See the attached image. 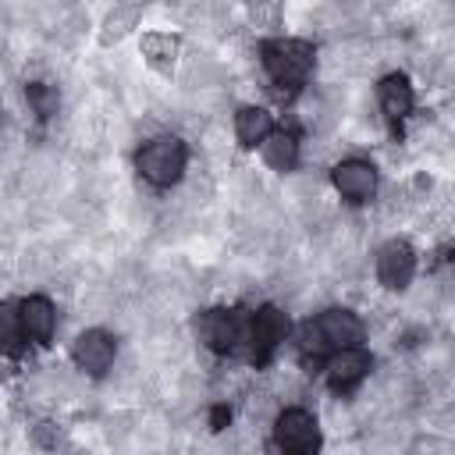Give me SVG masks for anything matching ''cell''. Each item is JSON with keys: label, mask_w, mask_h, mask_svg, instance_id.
<instances>
[{"label": "cell", "mask_w": 455, "mask_h": 455, "mask_svg": "<svg viewBox=\"0 0 455 455\" xmlns=\"http://www.w3.org/2000/svg\"><path fill=\"white\" fill-rule=\"evenodd\" d=\"M370 366H373V359H370V352L366 348H341V352H331V359H327V384L334 387V391H352L366 373H370Z\"/></svg>", "instance_id": "cell-10"}, {"label": "cell", "mask_w": 455, "mask_h": 455, "mask_svg": "<svg viewBox=\"0 0 455 455\" xmlns=\"http://www.w3.org/2000/svg\"><path fill=\"white\" fill-rule=\"evenodd\" d=\"M18 316H21V334L25 341H36V345H46L53 338V327H57V313H53V302L43 299V295H32L18 306Z\"/></svg>", "instance_id": "cell-11"}, {"label": "cell", "mask_w": 455, "mask_h": 455, "mask_svg": "<svg viewBox=\"0 0 455 455\" xmlns=\"http://www.w3.org/2000/svg\"><path fill=\"white\" fill-rule=\"evenodd\" d=\"M363 341V320L352 309H327L316 320H309L299 334V352L302 359H323L341 348H355Z\"/></svg>", "instance_id": "cell-1"}, {"label": "cell", "mask_w": 455, "mask_h": 455, "mask_svg": "<svg viewBox=\"0 0 455 455\" xmlns=\"http://www.w3.org/2000/svg\"><path fill=\"white\" fill-rule=\"evenodd\" d=\"M235 132H238V142L242 146H263L267 135L274 132V117L263 110V107H242L235 114Z\"/></svg>", "instance_id": "cell-13"}, {"label": "cell", "mask_w": 455, "mask_h": 455, "mask_svg": "<svg viewBox=\"0 0 455 455\" xmlns=\"http://www.w3.org/2000/svg\"><path fill=\"white\" fill-rule=\"evenodd\" d=\"M245 334H249V316H242L238 309H210L199 316V338L217 355L238 352L245 345Z\"/></svg>", "instance_id": "cell-6"}, {"label": "cell", "mask_w": 455, "mask_h": 455, "mask_svg": "<svg viewBox=\"0 0 455 455\" xmlns=\"http://www.w3.org/2000/svg\"><path fill=\"white\" fill-rule=\"evenodd\" d=\"M331 181L348 203H366L377 192V171L366 160H341L331 171Z\"/></svg>", "instance_id": "cell-9"}, {"label": "cell", "mask_w": 455, "mask_h": 455, "mask_svg": "<svg viewBox=\"0 0 455 455\" xmlns=\"http://www.w3.org/2000/svg\"><path fill=\"white\" fill-rule=\"evenodd\" d=\"M380 110L395 128L412 114V85L405 75H387L380 82Z\"/></svg>", "instance_id": "cell-12"}, {"label": "cell", "mask_w": 455, "mask_h": 455, "mask_svg": "<svg viewBox=\"0 0 455 455\" xmlns=\"http://www.w3.org/2000/svg\"><path fill=\"white\" fill-rule=\"evenodd\" d=\"M71 359L89 377H103L114 363V338L107 331H82L71 345Z\"/></svg>", "instance_id": "cell-8"}, {"label": "cell", "mask_w": 455, "mask_h": 455, "mask_svg": "<svg viewBox=\"0 0 455 455\" xmlns=\"http://www.w3.org/2000/svg\"><path fill=\"white\" fill-rule=\"evenodd\" d=\"M142 53H146L156 68H167V64H174L178 39L167 36V32H149V36H142Z\"/></svg>", "instance_id": "cell-16"}, {"label": "cell", "mask_w": 455, "mask_h": 455, "mask_svg": "<svg viewBox=\"0 0 455 455\" xmlns=\"http://www.w3.org/2000/svg\"><path fill=\"white\" fill-rule=\"evenodd\" d=\"M288 338V316L274 306H263L259 313L249 316V334H245V355L256 366H267L281 341Z\"/></svg>", "instance_id": "cell-4"}, {"label": "cell", "mask_w": 455, "mask_h": 455, "mask_svg": "<svg viewBox=\"0 0 455 455\" xmlns=\"http://www.w3.org/2000/svg\"><path fill=\"white\" fill-rule=\"evenodd\" d=\"M412 274H416V252H412V245L405 238H391L377 252V277H380V284L391 288V291H402V288H409Z\"/></svg>", "instance_id": "cell-7"}, {"label": "cell", "mask_w": 455, "mask_h": 455, "mask_svg": "<svg viewBox=\"0 0 455 455\" xmlns=\"http://www.w3.org/2000/svg\"><path fill=\"white\" fill-rule=\"evenodd\" d=\"M274 444L281 455H316L320 448V427L313 412L291 405L274 419Z\"/></svg>", "instance_id": "cell-5"}, {"label": "cell", "mask_w": 455, "mask_h": 455, "mask_svg": "<svg viewBox=\"0 0 455 455\" xmlns=\"http://www.w3.org/2000/svg\"><path fill=\"white\" fill-rule=\"evenodd\" d=\"M263 160L274 171H291L299 164V139L295 132H270L263 142Z\"/></svg>", "instance_id": "cell-14"}, {"label": "cell", "mask_w": 455, "mask_h": 455, "mask_svg": "<svg viewBox=\"0 0 455 455\" xmlns=\"http://www.w3.org/2000/svg\"><path fill=\"white\" fill-rule=\"evenodd\" d=\"M259 53H263V68H267L270 82L288 92L302 89L316 64V53L306 39H267L259 46Z\"/></svg>", "instance_id": "cell-2"}, {"label": "cell", "mask_w": 455, "mask_h": 455, "mask_svg": "<svg viewBox=\"0 0 455 455\" xmlns=\"http://www.w3.org/2000/svg\"><path fill=\"white\" fill-rule=\"evenodd\" d=\"M25 96H28V107L36 110V117H53L57 114V89L53 85H46V82H32V85H25Z\"/></svg>", "instance_id": "cell-17"}, {"label": "cell", "mask_w": 455, "mask_h": 455, "mask_svg": "<svg viewBox=\"0 0 455 455\" xmlns=\"http://www.w3.org/2000/svg\"><path fill=\"white\" fill-rule=\"evenodd\" d=\"M228 419H231V409H228V405H217V409H213V430H220Z\"/></svg>", "instance_id": "cell-18"}, {"label": "cell", "mask_w": 455, "mask_h": 455, "mask_svg": "<svg viewBox=\"0 0 455 455\" xmlns=\"http://www.w3.org/2000/svg\"><path fill=\"white\" fill-rule=\"evenodd\" d=\"M25 334H21V316L11 302H0V355H21Z\"/></svg>", "instance_id": "cell-15"}, {"label": "cell", "mask_w": 455, "mask_h": 455, "mask_svg": "<svg viewBox=\"0 0 455 455\" xmlns=\"http://www.w3.org/2000/svg\"><path fill=\"white\" fill-rule=\"evenodd\" d=\"M185 160H188V153H185V142H181L178 135H156V139H149V142L139 149V156H135L142 178H146L149 185H156V188L174 185V181L181 178V171H185Z\"/></svg>", "instance_id": "cell-3"}]
</instances>
